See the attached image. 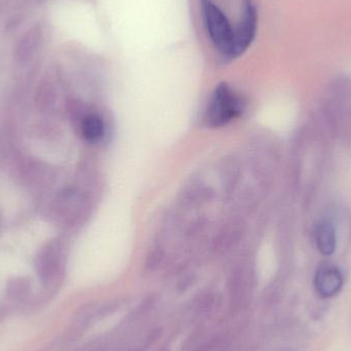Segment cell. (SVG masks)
<instances>
[{
  "instance_id": "obj_1",
  "label": "cell",
  "mask_w": 351,
  "mask_h": 351,
  "mask_svg": "<svg viewBox=\"0 0 351 351\" xmlns=\"http://www.w3.org/2000/svg\"><path fill=\"white\" fill-rule=\"evenodd\" d=\"M243 112V101L226 84H221L213 93L206 109V121L210 127H222Z\"/></svg>"
},
{
  "instance_id": "obj_2",
  "label": "cell",
  "mask_w": 351,
  "mask_h": 351,
  "mask_svg": "<svg viewBox=\"0 0 351 351\" xmlns=\"http://www.w3.org/2000/svg\"><path fill=\"white\" fill-rule=\"evenodd\" d=\"M202 16L213 43L223 55L232 57L234 30L224 12L212 0H200Z\"/></svg>"
},
{
  "instance_id": "obj_3",
  "label": "cell",
  "mask_w": 351,
  "mask_h": 351,
  "mask_svg": "<svg viewBox=\"0 0 351 351\" xmlns=\"http://www.w3.org/2000/svg\"><path fill=\"white\" fill-rule=\"evenodd\" d=\"M257 8L252 0L243 1L241 21L234 30L232 57L243 55L253 43L257 31Z\"/></svg>"
},
{
  "instance_id": "obj_4",
  "label": "cell",
  "mask_w": 351,
  "mask_h": 351,
  "mask_svg": "<svg viewBox=\"0 0 351 351\" xmlns=\"http://www.w3.org/2000/svg\"><path fill=\"white\" fill-rule=\"evenodd\" d=\"M315 286L324 298L337 294L343 286V276L339 268L333 264H321L315 274Z\"/></svg>"
},
{
  "instance_id": "obj_5",
  "label": "cell",
  "mask_w": 351,
  "mask_h": 351,
  "mask_svg": "<svg viewBox=\"0 0 351 351\" xmlns=\"http://www.w3.org/2000/svg\"><path fill=\"white\" fill-rule=\"evenodd\" d=\"M315 237L317 249L323 255H332L335 252L337 239L335 228L330 221H322L317 224Z\"/></svg>"
},
{
  "instance_id": "obj_6",
  "label": "cell",
  "mask_w": 351,
  "mask_h": 351,
  "mask_svg": "<svg viewBox=\"0 0 351 351\" xmlns=\"http://www.w3.org/2000/svg\"><path fill=\"white\" fill-rule=\"evenodd\" d=\"M82 133L84 139L90 143L100 141L105 134V125L101 117L88 114L82 119Z\"/></svg>"
}]
</instances>
